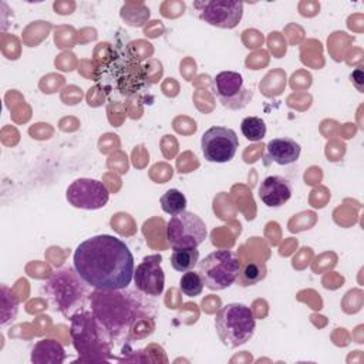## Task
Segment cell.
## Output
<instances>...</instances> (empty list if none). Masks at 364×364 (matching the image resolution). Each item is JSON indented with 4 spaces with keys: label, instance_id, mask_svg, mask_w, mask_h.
Returning <instances> with one entry per match:
<instances>
[{
    "label": "cell",
    "instance_id": "cell-1",
    "mask_svg": "<svg viewBox=\"0 0 364 364\" xmlns=\"http://www.w3.org/2000/svg\"><path fill=\"white\" fill-rule=\"evenodd\" d=\"M74 269L97 290H122L134 279L129 247L112 235H97L81 242L73 256Z\"/></svg>",
    "mask_w": 364,
    "mask_h": 364
},
{
    "label": "cell",
    "instance_id": "cell-17",
    "mask_svg": "<svg viewBox=\"0 0 364 364\" xmlns=\"http://www.w3.org/2000/svg\"><path fill=\"white\" fill-rule=\"evenodd\" d=\"M199 262V250L196 247H181L173 249L171 255V264L176 272L185 273L193 270Z\"/></svg>",
    "mask_w": 364,
    "mask_h": 364
},
{
    "label": "cell",
    "instance_id": "cell-13",
    "mask_svg": "<svg viewBox=\"0 0 364 364\" xmlns=\"http://www.w3.org/2000/svg\"><path fill=\"white\" fill-rule=\"evenodd\" d=\"M293 186L289 179L270 175L266 176L259 185V198L269 208H280L291 198Z\"/></svg>",
    "mask_w": 364,
    "mask_h": 364
},
{
    "label": "cell",
    "instance_id": "cell-4",
    "mask_svg": "<svg viewBox=\"0 0 364 364\" xmlns=\"http://www.w3.org/2000/svg\"><path fill=\"white\" fill-rule=\"evenodd\" d=\"M87 286L75 269L64 267L48 277L41 291L54 310L65 317H71L82 310L81 307H84L85 300L91 296L87 291Z\"/></svg>",
    "mask_w": 364,
    "mask_h": 364
},
{
    "label": "cell",
    "instance_id": "cell-18",
    "mask_svg": "<svg viewBox=\"0 0 364 364\" xmlns=\"http://www.w3.org/2000/svg\"><path fill=\"white\" fill-rule=\"evenodd\" d=\"M161 208L165 213L173 216L186 209V198L178 189H168L161 196Z\"/></svg>",
    "mask_w": 364,
    "mask_h": 364
},
{
    "label": "cell",
    "instance_id": "cell-10",
    "mask_svg": "<svg viewBox=\"0 0 364 364\" xmlns=\"http://www.w3.org/2000/svg\"><path fill=\"white\" fill-rule=\"evenodd\" d=\"M193 9L200 20L219 28H235L243 17V3L236 0L193 1Z\"/></svg>",
    "mask_w": 364,
    "mask_h": 364
},
{
    "label": "cell",
    "instance_id": "cell-2",
    "mask_svg": "<svg viewBox=\"0 0 364 364\" xmlns=\"http://www.w3.org/2000/svg\"><path fill=\"white\" fill-rule=\"evenodd\" d=\"M131 293L124 294L119 290H97L91 293V310L111 331L112 337L127 336L132 333L135 324L141 323L144 311L138 299L129 297Z\"/></svg>",
    "mask_w": 364,
    "mask_h": 364
},
{
    "label": "cell",
    "instance_id": "cell-5",
    "mask_svg": "<svg viewBox=\"0 0 364 364\" xmlns=\"http://www.w3.org/2000/svg\"><path fill=\"white\" fill-rule=\"evenodd\" d=\"M215 328L223 346L236 348L253 337L256 320L246 304L228 303L216 313Z\"/></svg>",
    "mask_w": 364,
    "mask_h": 364
},
{
    "label": "cell",
    "instance_id": "cell-7",
    "mask_svg": "<svg viewBox=\"0 0 364 364\" xmlns=\"http://www.w3.org/2000/svg\"><path fill=\"white\" fill-rule=\"evenodd\" d=\"M165 236L173 249L198 247L208 236L205 222L193 212L183 210L171 216L166 223Z\"/></svg>",
    "mask_w": 364,
    "mask_h": 364
},
{
    "label": "cell",
    "instance_id": "cell-16",
    "mask_svg": "<svg viewBox=\"0 0 364 364\" xmlns=\"http://www.w3.org/2000/svg\"><path fill=\"white\" fill-rule=\"evenodd\" d=\"M267 269L266 264L262 262H247L243 266H240L236 282L242 287L253 286L262 282L266 277Z\"/></svg>",
    "mask_w": 364,
    "mask_h": 364
},
{
    "label": "cell",
    "instance_id": "cell-14",
    "mask_svg": "<svg viewBox=\"0 0 364 364\" xmlns=\"http://www.w3.org/2000/svg\"><path fill=\"white\" fill-rule=\"evenodd\" d=\"M301 152L299 142L289 136H279L269 141L266 145L264 164H276L280 166H287L294 164Z\"/></svg>",
    "mask_w": 364,
    "mask_h": 364
},
{
    "label": "cell",
    "instance_id": "cell-19",
    "mask_svg": "<svg viewBox=\"0 0 364 364\" xmlns=\"http://www.w3.org/2000/svg\"><path fill=\"white\" fill-rule=\"evenodd\" d=\"M242 134L249 141H262L266 135V124L259 117H246L240 124Z\"/></svg>",
    "mask_w": 364,
    "mask_h": 364
},
{
    "label": "cell",
    "instance_id": "cell-8",
    "mask_svg": "<svg viewBox=\"0 0 364 364\" xmlns=\"http://www.w3.org/2000/svg\"><path fill=\"white\" fill-rule=\"evenodd\" d=\"M212 92L225 108L233 111L245 108L253 97V91L245 85L243 77L236 71L216 74L212 80Z\"/></svg>",
    "mask_w": 364,
    "mask_h": 364
},
{
    "label": "cell",
    "instance_id": "cell-15",
    "mask_svg": "<svg viewBox=\"0 0 364 364\" xmlns=\"http://www.w3.org/2000/svg\"><path fill=\"white\" fill-rule=\"evenodd\" d=\"M65 360L63 346L51 338L37 341L31 350V361L37 364H61Z\"/></svg>",
    "mask_w": 364,
    "mask_h": 364
},
{
    "label": "cell",
    "instance_id": "cell-6",
    "mask_svg": "<svg viewBox=\"0 0 364 364\" xmlns=\"http://www.w3.org/2000/svg\"><path fill=\"white\" fill-rule=\"evenodd\" d=\"M198 269L209 290H225L236 282L240 262L235 252L219 249L205 256L198 263Z\"/></svg>",
    "mask_w": 364,
    "mask_h": 364
},
{
    "label": "cell",
    "instance_id": "cell-20",
    "mask_svg": "<svg viewBox=\"0 0 364 364\" xmlns=\"http://www.w3.org/2000/svg\"><path fill=\"white\" fill-rule=\"evenodd\" d=\"M203 286L205 284L199 272H195V270L185 272L179 280V289L188 297L199 296L203 290Z\"/></svg>",
    "mask_w": 364,
    "mask_h": 364
},
{
    "label": "cell",
    "instance_id": "cell-21",
    "mask_svg": "<svg viewBox=\"0 0 364 364\" xmlns=\"http://www.w3.org/2000/svg\"><path fill=\"white\" fill-rule=\"evenodd\" d=\"M351 81H353V85L363 92V81H364V75H363V67H357L353 74H351Z\"/></svg>",
    "mask_w": 364,
    "mask_h": 364
},
{
    "label": "cell",
    "instance_id": "cell-11",
    "mask_svg": "<svg viewBox=\"0 0 364 364\" xmlns=\"http://www.w3.org/2000/svg\"><path fill=\"white\" fill-rule=\"evenodd\" d=\"M65 198L70 205L78 209L95 210L104 208L109 199L107 185L98 179L80 178L67 188Z\"/></svg>",
    "mask_w": 364,
    "mask_h": 364
},
{
    "label": "cell",
    "instance_id": "cell-12",
    "mask_svg": "<svg viewBox=\"0 0 364 364\" xmlns=\"http://www.w3.org/2000/svg\"><path fill=\"white\" fill-rule=\"evenodd\" d=\"M162 256L151 255L145 256L134 272L135 287L145 296H161L165 286V274L161 267Z\"/></svg>",
    "mask_w": 364,
    "mask_h": 364
},
{
    "label": "cell",
    "instance_id": "cell-9",
    "mask_svg": "<svg viewBox=\"0 0 364 364\" xmlns=\"http://www.w3.org/2000/svg\"><path fill=\"white\" fill-rule=\"evenodd\" d=\"M200 148L208 162L225 164L235 156L239 148V138L232 128L215 125L202 134Z\"/></svg>",
    "mask_w": 364,
    "mask_h": 364
},
{
    "label": "cell",
    "instance_id": "cell-3",
    "mask_svg": "<svg viewBox=\"0 0 364 364\" xmlns=\"http://www.w3.org/2000/svg\"><path fill=\"white\" fill-rule=\"evenodd\" d=\"M70 320V334L75 350L81 355L80 361H107L112 358L114 337L92 310H80Z\"/></svg>",
    "mask_w": 364,
    "mask_h": 364
}]
</instances>
